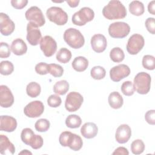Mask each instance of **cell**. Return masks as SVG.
I'll use <instances>...</instances> for the list:
<instances>
[{"label": "cell", "instance_id": "cell-12", "mask_svg": "<svg viewBox=\"0 0 155 155\" xmlns=\"http://www.w3.org/2000/svg\"><path fill=\"white\" fill-rule=\"evenodd\" d=\"M36 25L29 22L27 25V40L31 45H37L42 39V34Z\"/></svg>", "mask_w": 155, "mask_h": 155}, {"label": "cell", "instance_id": "cell-39", "mask_svg": "<svg viewBox=\"0 0 155 155\" xmlns=\"http://www.w3.org/2000/svg\"><path fill=\"white\" fill-rule=\"evenodd\" d=\"M83 145V142L81 137L76 134L73 133V139L69 148L73 151H78L81 149Z\"/></svg>", "mask_w": 155, "mask_h": 155}, {"label": "cell", "instance_id": "cell-9", "mask_svg": "<svg viewBox=\"0 0 155 155\" xmlns=\"http://www.w3.org/2000/svg\"><path fill=\"white\" fill-rule=\"evenodd\" d=\"M25 18L38 27H42L45 24V20L41 10L36 7L32 6L29 8L25 13Z\"/></svg>", "mask_w": 155, "mask_h": 155}, {"label": "cell", "instance_id": "cell-25", "mask_svg": "<svg viewBox=\"0 0 155 155\" xmlns=\"http://www.w3.org/2000/svg\"><path fill=\"white\" fill-rule=\"evenodd\" d=\"M129 10L134 16H141L145 11L144 5L139 1H133L129 4Z\"/></svg>", "mask_w": 155, "mask_h": 155}, {"label": "cell", "instance_id": "cell-5", "mask_svg": "<svg viewBox=\"0 0 155 155\" xmlns=\"http://www.w3.org/2000/svg\"><path fill=\"white\" fill-rule=\"evenodd\" d=\"M46 15L51 22L58 25H64L68 21V15L59 7H51L47 10Z\"/></svg>", "mask_w": 155, "mask_h": 155}, {"label": "cell", "instance_id": "cell-43", "mask_svg": "<svg viewBox=\"0 0 155 155\" xmlns=\"http://www.w3.org/2000/svg\"><path fill=\"white\" fill-rule=\"evenodd\" d=\"M145 27L147 30L152 35L155 34V22L154 18H148L145 22Z\"/></svg>", "mask_w": 155, "mask_h": 155}, {"label": "cell", "instance_id": "cell-32", "mask_svg": "<svg viewBox=\"0 0 155 155\" xmlns=\"http://www.w3.org/2000/svg\"><path fill=\"white\" fill-rule=\"evenodd\" d=\"M73 133L70 131H65L61 133L59 137V141L60 144L63 147H68L70 145L72 139H73Z\"/></svg>", "mask_w": 155, "mask_h": 155}, {"label": "cell", "instance_id": "cell-11", "mask_svg": "<svg viewBox=\"0 0 155 155\" xmlns=\"http://www.w3.org/2000/svg\"><path fill=\"white\" fill-rule=\"evenodd\" d=\"M44 111L43 103L40 101H35L28 103L24 108V113L28 117L35 118L40 116Z\"/></svg>", "mask_w": 155, "mask_h": 155}, {"label": "cell", "instance_id": "cell-10", "mask_svg": "<svg viewBox=\"0 0 155 155\" xmlns=\"http://www.w3.org/2000/svg\"><path fill=\"white\" fill-rule=\"evenodd\" d=\"M40 48L46 57L52 56L57 50V43L50 36H45L40 41Z\"/></svg>", "mask_w": 155, "mask_h": 155}, {"label": "cell", "instance_id": "cell-35", "mask_svg": "<svg viewBox=\"0 0 155 155\" xmlns=\"http://www.w3.org/2000/svg\"><path fill=\"white\" fill-rule=\"evenodd\" d=\"M142 63L143 67L147 70H153L155 68V58L152 55H145L142 58Z\"/></svg>", "mask_w": 155, "mask_h": 155}, {"label": "cell", "instance_id": "cell-36", "mask_svg": "<svg viewBox=\"0 0 155 155\" xmlns=\"http://www.w3.org/2000/svg\"><path fill=\"white\" fill-rule=\"evenodd\" d=\"M50 126V122L46 119H40L38 120L35 124V129L39 132H45L47 131Z\"/></svg>", "mask_w": 155, "mask_h": 155}, {"label": "cell", "instance_id": "cell-28", "mask_svg": "<svg viewBox=\"0 0 155 155\" xmlns=\"http://www.w3.org/2000/svg\"><path fill=\"white\" fill-rule=\"evenodd\" d=\"M71 53L67 48H61L56 53V58L57 61L62 64L68 62L71 58Z\"/></svg>", "mask_w": 155, "mask_h": 155}, {"label": "cell", "instance_id": "cell-19", "mask_svg": "<svg viewBox=\"0 0 155 155\" xmlns=\"http://www.w3.org/2000/svg\"><path fill=\"white\" fill-rule=\"evenodd\" d=\"M15 152V145L10 141L8 138L4 135L0 136V153L3 155L13 154Z\"/></svg>", "mask_w": 155, "mask_h": 155}, {"label": "cell", "instance_id": "cell-30", "mask_svg": "<svg viewBox=\"0 0 155 155\" xmlns=\"http://www.w3.org/2000/svg\"><path fill=\"white\" fill-rule=\"evenodd\" d=\"M110 59L114 62H120L125 58L124 51L119 47H114L110 52Z\"/></svg>", "mask_w": 155, "mask_h": 155}, {"label": "cell", "instance_id": "cell-44", "mask_svg": "<svg viewBox=\"0 0 155 155\" xmlns=\"http://www.w3.org/2000/svg\"><path fill=\"white\" fill-rule=\"evenodd\" d=\"M145 119L150 125L155 124V110H151L148 111L145 114Z\"/></svg>", "mask_w": 155, "mask_h": 155}, {"label": "cell", "instance_id": "cell-33", "mask_svg": "<svg viewBox=\"0 0 155 155\" xmlns=\"http://www.w3.org/2000/svg\"><path fill=\"white\" fill-rule=\"evenodd\" d=\"M14 70L13 64L8 61H3L0 64V73L2 75L7 76L13 73Z\"/></svg>", "mask_w": 155, "mask_h": 155}, {"label": "cell", "instance_id": "cell-16", "mask_svg": "<svg viewBox=\"0 0 155 155\" xmlns=\"http://www.w3.org/2000/svg\"><path fill=\"white\" fill-rule=\"evenodd\" d=\"M131 136V130L127 124H122L118 127L115 133L116 140L119 143H125Z\"/></svg>", "mask_w": 155, "mask_h": 155}, {"label": "cell", "instance_id": "cell-42", "mask_svg": "<svg viewBox=\"0 0 155 155\" xmlns=\"http://www.w3.org/2000/svg\"><path fill=\"white\" fill-rule=\"evenodd\" d=\"M10 50L8 44L6 42H1L0 43V57L1 58H7L10 56Z\"/></svg>", "mask_w": 155, "mask_h": 155}, {"label": "cell", "instance_id": "cell-26", "mask_svg": "<svg viewBox=\"0 0 155 155\" xmlns=\"http://www.w3.org/2000/svg\"><path fill=\"white\" fill-rule=\"evenodd\" d=\"M69 90V84L66 80H61L56 82L53 86V91L59 95H64Z\"/></svg>", "mask_w": 155, "mask_h": 155}, {"label": "cell", "instance_id": "cell-14", "mask_svg": "<svg viewBox=\"0 0 155 155\" xmlns=\"http://www.w3.org/2000/svg\"><path fill=\"white\" fill-rule=\"evenodd\" d=\"M15 23L10 17L4 13H0V31L4 36L11 35L15 30Z\"/></svg>", "mask_w": 155, "mask_h": 155}, {"label": "cell", "instance_id": "cell-38", "mask_svg": "<svg viewBox=\"0 0 155 155\" xmlns=\"http://www.w3.org/2000/svg\"><path fill=\"white\" fill-rule=\"evenodd\" d=\"M120 89L122 93L127 96L133 95L135 91L133 84L132 83V82L129 81L123 82L121 85Z\"/></svg>", "mask_w": 155, "mask_h": 155}, {"label": "cell", "instance_id": "cell-20", "mask_svg": "<svg viewBox=\"0 0 155 155\" xmlns=\"http://www.w3.org/2000/svg\"><path fill=\"white\" fill-rule=\"evenodd\" d=\"M98 128L93 122L85 123L81 128V133L83 137L87 139L94 138L97 134Z\"/></svg>", "mask_w": 155, "mask_h": 155}, {"label": "cell", "instance_id": "cell-6", "mask_svg": "<svg viewBox=\"0 0 155 155\" xmlns=\"http://www.w3.org/2000/svg\"><path fill=\"white\" fill-rule=\"evenodd\" d=\"M109 35L113 38H124L130 31V25L124 22H115L108 27Z\"/></svg>", "mask_w": 155, "mask_h": 155}, {"label": "cell", "instance_id": "cell-18", "mask_svg": "<svg viewBox=\"0 0 155 155\" xmlns=\"http://www.w3.org/2000/svg\"><path fill=\"white\" fill-rule=\"evenodd\" d=\"M17 127L16 119L10 116L2 115L0 117V130L6 132H13Z\"/></svg>", "mask_w": 155, "mask_h": 155}, {"label": "cell", "instance_id": "cell-37", "mask_svg": "<svg viewBox=\"0 0 155 155\" xmlns=\"http://www.w3.org/2000/svg\"><path fill=\"white\" fill-rule=\"evenodd\" d=\"M49 73L55 78H59L62 76L64 73V68L60 65L56 64H50Z\"/></svg>", "mask_w": 155, "mask_h": 155}, {"label": "cell", "instance_id": "cell-29", "mask_svg": "<svg viewBox=\"0 0 155 155\" xmlns=\"http://www.w3.org/2000/svg\"><path fill=\"white\" fill-rule=\"evenodd\" d=\"M81 118L76 114H70L65 119L66 126L70 128H77L81 126Z\"/></svg>", "mask_w": 155, "mask_h": 155}, {"label": "cell", "instance_id": "cell-22", "mask_svg": "<svg viewBox=\"0 0 155 155\" xmlns=\"http://www.w3.org/2000/svg\"><path fill=\"white\" fill-rule=\"evenodd\" d=\"M108 101L110 106L114 109L121 108L124 104L122 96L117 91L111 92L108 96Z\"/></svg>", "mask_w": 155, "mask_h": 155}, {"label": "cell", "instance_id": "cell-8", "mask_svg": "<svg viewBox=\"0 0 155 155\" xmlns=\"http://www.w3.org/2000/svg\"><path fill=\"white\" fill-rule=\"evenodd\" d=\"M144 44L145 41L143 37L140 34H134L128 40L127 50L130 54H137L143 48Z\"/></svg>", "mask_w": 155, "mask_h": 155}, {"label": "cell", "instance_id": "cell-4", "mask_svg": "<svg viewBox=\"0 0 155 155\" xmlns=\"http://www.w3.org/2000/svg\"><path fill=\"white\" fill-rule=\"evenodd\" d=\"M94 17V11L89 7L81 8L79 11L74 13L72 16V22L73 24L82 26L87 22L91 21Z\"/></svg>", "mask_w": 155, "mask_h": 155}, {"label": "cell", "instance_id": "cell-46", "mask_svg": "<svg viewBox=\"0 0 155 155\" xmlns=\"http://www.w3.org/2000/svg\"><path fill=\"white\" fill-rule=\"evenodd\" d=\"M43 143H44V140H43L42 137L40 135L36 134V138H35L33 143L31 145V147L33 149L37 150V149L41 148L42 146L43 145Z\"/></svg>", "mask_w": 155, "mask_h": 155}, {"label": "cell", "instance_id": "cell-17", "mask_svg": "<svg viewBox=\"0 0 155 155\" xmlns=\"http://www.w3.org/2000/svg\"><path fill=\"white\" fill-rule=\"evenodd\" d=\"M91 46L95 52H103L107 46L106 38L102 34H95L91 39Z\"/></svg>", "mask_w": 155, "mask_h": 155}, {"label": "cell", "instance_id": "cell-1", "mask_svg": "<svg viewBox=\"0 0 155 155\" xmlns=\"http://www.w3.org/2000/svg\"><path fill=\"white\" fill-rule=\"evenodd\" d=\"M127 10L118 0H111L102 9V15L109 20L123 19L127 16Z\"/></svg>", "mask_w": 155, "mask_h": 155}, {"label": "cell", "instance_id": "cell-2", "mask_svg": "<svg viewBox=\"0 0 155 155\" xmlns=\"http://www.w3.org/2000/svg\"><path fill=\"white\" fill-rule=\"evenodd\" d=\"M65 42L71 48L78 49L81 48L85 43V39L79 30L74 28L67 29L64 33Z\"/></svg>", "mask_w": 155, "mask_h": 155}, {"label": "cell", "instance_id": "cell-21", "mask_svg": "<svg viewBox=\"0 0 155 155\" xmlns=\"http://www.w3.org/2000/svg\"><path fill=\"white\" fill-rule=\"evenodd\" d=\"M10 49L15 54L21 56L26 53L27 51V46L22 39L17 38L13 41Z\"/></svg>", "mask_w": 155, "mask_h": 155}, {"label": "cell", "instance_id": "cell-34", "mask_svg": "<svg viewBox=\"0 0 155 155\" xmlns=\"http://www.w3.org/2000/svg\"><path fill=\"white\" fill-rule=\"evenodd\" d=\"M145 150V144L140 139L134 140L131 144V150L134 154H140Z\"/></svg>", "mask_w": 155, "mask_h": 155}, {"label": "cell", "instance_id": "cell-50", "mask_svg": "<svg viewBox=\"0 0 155 155\" xmlns=\"http://www.w3.org/2000/svg\"><path fill=\"white\" fill-rule=\"evenodd\" d=\"M19 154H32V153L30 151H28L27 150H24L23 151L20 152Z\"/></svg>", "mask_w": 155, "mask_h": 155}, {"label": "cell", "instance_id": "cell-49", "mask_svg": "<svg viewBox=\"0 0 155 155\" xmlns=\"http://www.w3.org/2000/svg\"><path fill=\"white\" fill-rule=\"evenodd\" d=\"M66 2L70 7L74 8L78 5L80 1L79 0H67L66 1Z\"/></svg>", "mask_w": 155, "mask_h": 155}, {"label": "cell", "instance_id": "cell-48", "mask_svg": "<svg viewBox=\"0 0 155 155\" xmlns=\"http://www.w3.org/2000/svg\"><path fill=\"white\" fill-rule=\"evenodd\" d=\"M148 11L153 15H155V1H152L148 3Z\"/></svg>", "mask_w": 155, "mask_h": 155}, {"label": "cell", "instance_id": "cell-15", "mask_svg": "<svg viewBox=\"0 0 155 155\" xmlns=\"http://www.w3.org/2000/svg\"><path fill=\"white\" fill-rule=\"evenodd\" d=\"M14 103V97L9 88L5 85L0 86V105L3 108H8Z\"/></svg>", "mask_w": 155, "mask_h": 155}, {"label": "cell", "instance_id": "cell-45", "mask_svg": "<svg viewBox=\"0 0 155 155\" xmlns=\"http://www.w3.org/2000/svg\"><path fill=\"white\" fill-rule=\"evenodd\" d=\"M12 5L16 9H22L24 8L27 3V0H12L11 1Z\"/></svg>", "mask_w": 155, "mask_h": 155}, {"label": "cell", "instance_id": "cell-41", "mask_svg": "<svg viewBox=\"0 0 155 155\" xmlns=\"http://www.w3.org/2000/svg\"><path fill=\"white\" fill-rule=\"evenodd\" d=\"M36 72L41 75H45L49 73L48 64L45 62H40L35 66Z\"/></svg>", "mask_w": 155, "mask_h": 155}, {"label": "cell", "instance_id": "cell-13", "mask_svg": "<svg viewBox=\"0 0 155 155\" xmlns=\"http://www.w3.org/2000/svg\"><path fill=\"white\" fill-rule=\"evenodd\" d=\"M130 74L129 67L125 64H119L111 68L110 70V76L114 82H119Z\"/></svg>", "mask_w": 155, "mask_h": 155}, {"label": "cell", "instance_id": "cell-7", "mask_svg": "<svg viewBox=\"0 0 155 155\" xmlns=\"http://www.w3.org/2000/svg\"><path fill=\"white\" fill-rule=\"evenodd\" d=\"M84 101L82 96L78 92L71 91L69 93L65 99V107L69 112H74L80 108Z\"/></svg>", "mask_w": 155, "mask_h": 155}, {"label": "cell", "instance_id": "cell-3", "mask_svg": "<svg viewBox=\"0 0 155 155\" xmlns=\"http://www.w3.org/2000/svg\"><path fill=\"white\" fill-rule=\"evenodd\" d=\"M151 78L150 75L145 72L138 73L134 79V88L140 94H147L150 90Z\"/></svg>", "mask_w": 155, "mask_h": 155}, {"label": "cell", "instance_id": "cell-23", "mask_svg": "<svg viewBox=\"0 0 155 155\" xmlns=\"http://www.w3.org/2000/svg\"><path fill=\"white\" fill-rule=\"evenodd\" d=\"M73 68L78 72L85 71L88 66V61L84 56L76 57L71 63Z\"/></svg>", "mask_w": 155, "mask_h": 155}, {"label": "cell", "instance_id": "cell-27", "mask_svg": "<svg viewBox=\"0 0 155 155\" xmlns=\"http://www.w3.org/2000/svg\"><path fill=\"white\" fill-rule=\"evenodd\" d=\"M41 88L40 85L36 82H30L26 87V92L27 95L31 97H38L41 93Z\"/></svg>", "mask_w": 155, "mask_h": 155}, {"label": "cell", "instance_id": "cell-40", "mask_svg": "<svg viewBox=\"0 0 155 155\" xmlns=\"http://www.w3.org/2000/svg\"><path fill=\"white\" fill-rule=\"evenodd\" d=\"M62 102L61 98L56 94H51L47 99L48 105L53 108L58 107Z\"/></svg>", "mask_w": 155, "mask_h": 155}, {"label": "cell", "instance_id": "cell-24", "mask_svg": "<svg viewBox=\"0 0 155 155\" xmlns=\"http://www.w3.org/2000/svg\"><path fill=\"white\" fill-rule=\"evenodd\" d=\"M36 136V134H35L33 131L29 128H24L21 134V138L22 142L30 147L33 143Z\"/></svg>", "mask_w": 155, "mask_h": 155}, {"label": "cell", "instance_id": "cell-47", "mask_svg": "<svg viewBox=\"0 0 155 155\" xmlns=\"http://www.w3.org/2000/svg\"><path fill=\"white\" fill-rule=\"evenodd\" d=\"M112 154H119V155H122V154H124V155H128L129 154V152L128 151V150L125 148V147H119L118 148H117L112 153Z\"/></svg>", "mask_w": 155, "mask_h": 155}, {"label": "cell", "instance_id": "cell-31", "mask_svg": "<svg viewBox=\"0 0 155 155\" xmlns=\"http://www.w3.org/2000/svg\"><path fill=\"white\" fill-rule=\"evenodd\" d=\"M91 76L96 80H101L105 78L106 71L105 68L101 66H94L90 70Z\"/></svg>", "mask_w": 155, "mask_h": 155}]
</instances>
